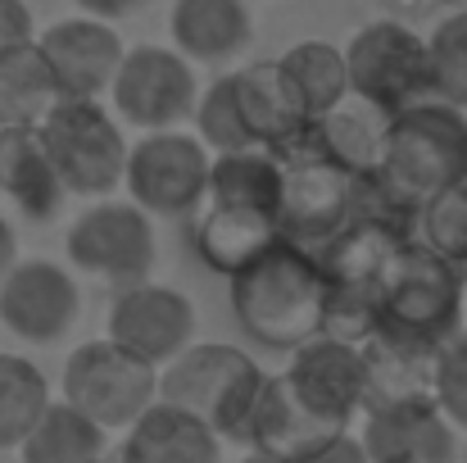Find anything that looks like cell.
<instances>
[{"mask_svg":"<svg viewBox=\"0 0 467 463\" xmlns=\"http://www.w3.org/2000/svg\"><path fill=\"white\" fill-rule=\"evenodd\" d=\"M282 186L286 163L268 146L213 154L209 195L195 214V250L213 273L232 278L282 241Z\"/></svg>","mask_w":467,"mask_h":463,"instance_id":"cell-1","label":"cell"},{"mask_svg":"<svg viewBox=\"0 0 467 463\" xmlns=\"http://www.w3.org/2000/svg\"><path fill=\"white\" fill-rule=\"evenodd\" d=\"M331 282L317 250L282 237L241 273H232V313L250 341L291 354L296 345L327 331Z\"/></svg>","mask_w":467,"mask_h":463,"instance_id":"cell-2","label":"cell"},{"mask_svg":"<svg viewBox=\"0 0 467 463\" xmlns=\"http://www.w3.org/2000/svg\"><path fill=\"white\" fill-rule=\"evenodd\" d=\"M372 177L390 209L418 227V209L436 191L467 182V110L436 96L400 110L390 119L386 154Z\"/></svg>","mask_w":467,"mask_h":463,"instance_id":"cell-3","label":"cell"},{"mask_svg":"<svg viewBox=\"0 0 467 463\" xmlns=\"http://www.w3.org/2000/svg\"><path fill=\"white\" fill-rule=\"evenodd\" d=\"M268 377L273 373H264L241 345L191 341L177 359H168L159 368V400L204 418L223 441L250 446Z\"/></svg>","mask_w":467,"mask_h":463,"instance_id":"cell-4","label":"cell"},{"mask_svg":"<svg viewBox=\"0 0 467 463\" xmlns=\"http://www.w3.org/2000/svg\"><path fill=\"white\" fill-rule=\"evenodd\" d=\"M195 132L213 154L223 151H245V146H268L282 151L305 119L291 110L282 82H277V64H245V68H227L223 78H213L200 91L195 105Z\"/></svg>","mask_w":467,"mask_h":463,"instance_id":"cell-5","label":"cell"},{"mask_svg":"<svg viewBox=\"0 0 467 463\" xmlns=\"http://www.w3.org/2000/svg\"><path fill=\"white\" fill-rule=\"evenodd\" d=\"M286 186H282V237L322 250L349 218H358L363 205V177L340 168L336 159L309 142V123L282 146Z\"/></svg>","mask_w":467,"mask_h":463,"instance_id":"cell-6","label":"cell"},{"mask_svg":"<svg viewBox=\"0 0 467 463\" xmlns=\"http://www.w3.org/2000/svg\"><path fill=\"white\" fill-rule=\"evenodd\" d=\"M59 395L96 418L105 432H128L159 400V368L123 350L119 341H82L64 359Z\"/></svg>","mask_w":467,"mask_h":463,"instance_id":"cell-7","label":"cell"},{"mask_svg":"<svg viewBox=\"0 0 467 463\" xmlns=\"http://www.w3.org/2000/svg\"><path fill=\"white\" fill-rule=\"evenodd\" d=\"M41 132H46L50 159H55L68 195L100 200V195H114V186H123L132 142L123 137L119 119L100 100L64 96L41 119Z\"/></svg>","mask_w":467,"mask_h":463,"instance_id":"cell-8","label":"cell"},{"mask_svg":"<svg viewBox=\"0 0 467 463\" xmlns=\"http://www.w3.org/2000/svg\"><path fill=\"white\" fill-rule=\"evenodd\" d=\"M349 91L400 114L436 96L431 87V46L400 18H372L345 41Z\"/></svg>","mask_w":467,"mask_h":463,"instance_id":"cell-9","label":"cell"},{"mask_svg":"<svg viewBox=\"0 0 467 463\" xmlns=\"http://www.w3.org/2000/svg\"><path fill=\"white\" fill-rule=\"evenodd\" d=\"M209 177H213V151L200 142V132L163 128V132H141V142H132L123 186L150 218H186L200 214Z\"/></svg>","mask_w":467,"mask_h":463,"instance_id":"cell-10","label":"cell"},{"mask_svg":"<svg viewBox=\"0 0 467 463\" xmlns=\"http://www.w3.org/2000/svg\"><path fill=\"white\" fill-rule=\"evenodd\" d=\"M64 250H68V264L78 273L100 278L119 291V287H132V282L150 278L159 241L150 214L132 195L128 200L100 195L91 209H82L73 218V227L64 237Z\"/></svg>","mask_w":467,"mask_h":463,"instance_id":"cell-11","label":"cell"},{"mask_svg":"<svg viewBox=\"0 0 467 463\" xmlns=\"http://www.w3.org/2000/svg\"><path fill=\"white\" fill-rule=\"evenodd\" d=\"M459 322H463V268H454L427 241L413 237L386 282L381 327L445 345L450 336H459Z\"/></svg>","mask_w":467,"mask_h":463,"instance_id":"cell-12","label":"cell"},{"mask_svg":"<svg viewBox=\"0 0 467 463\" xmlns=\"http://www.w3.org/2000/svg\"><path fill=\"white\" fill-rule=\"evenodd\" d=\"M109 100H114V114L141 132L182 128L195 119V105H200L195 64L177 46H132L109 87Z\"/></svg>","mask_w":467,"mask_h":463,"instance_id":"cell-13","label":"cell"},{"mask_svg":"<svg viewBox=\"0 0 467 463\" xmlns=\"http://www.w3.org/2000/svg\"><path fill=\"white\" fill-rule=\"evenodd\" d=\"M282 377L300 395V405L336 432H349V423L368 409V359L358 341L317 331L313 341L291 350Z\"/></svg>","mask_w":467,"mask_h":463,"instance_id":"cell-14","label":"cell"},{"mask_svg":"<svg viewBox=\"0 0 467 463\" xmlns=\"http://www.w3.org/2000/svg\"><path fill=\"white\" fill-rule=\"evenodd\" d=\"M105 336L132 350L137 359L163 368L195 341V305L186 300V291L150 282V278L119 287L105 313Z\"/></svg>","mask_w":467,"mask_h":463,"instance_id":"cell-15","label":"cell"},{"mask_svg":"<svg viewBox=\"0 0 467 463\" xmlns=\"http://www.w3.org/2000/svg\"><path fill=\"white\" fill-rule=\"evenodd\" d=\"M82 318V287L55 259H18L0 278V322L27 345H55Z\"/></svg>","mask_w":467,"mask_h":463,"instance_id":"cell-16","label":"cell"},{"mask_svg":"<svg viewBox=\"0 0 467 463\" xmlns=\"http://www.w3.org/2000/svg\"><path fill=\"white\" fill-rule=\"evenodd\" d=\"M358 441L368 463H459V427L431 395L368 405Z\"/></svg>","mask_w":467,"mask_h":463,"instance_id":"cell-17","label":"cell"},{"mask_svg":"<svg viewBox=\"0 0 467 463\" xmlns=\"http://www.w3.org/2000/svg\"><path fill=\"white\" fill-rule=\"evenodd\" d=\"M50 68H55V82L64 96H82V100H100L109 96L119 68H123V37L114 32L109 18H96V14H73V18H59L50 23L46 32H36Z\"/></svg>","mask_w":467,"mask_h":463,"instance_id":"cell-18","label":"cell"},{"mask_svg":"<svg viewBox=\"0 0 467 463\" xmlns=\"http://www.w3.org/2000/svg\"><path fill=\"white\" fill-rule=\"evenodd\" d=\"M0 191L5 200L36 218V223H50L68 195L55 159H50V146H46V132L41 123L32 128H0Z\"/></svg>","mask_w":467,"mask_h":463,"instance_id":"cell-19","label":"cell"},{"mask_svg":"<svg viewBox=\"0 0 467 463\" xmlns=\"http://www.w3.org/2000/svg\"><path fill=\"white\" fill-rule=\"evenodd\" d=\"M119 459L123 463H223V437L168 405V400H155L128 432H123V446H119Z\"/></svg>","mask_w":467,"mask_h":463,"instance_id":"cell-20","label":"cell"},{"mask_svg":"<svg viewBox=\"0 0 467 463\" xmlns=\"http://www.w3.org/2000/svg\"><path fill=\"white\" fill-rule=\"evenodd\" d=\"M172 46L191 64H232L254 37V18L245 0H172L168 5Z\"/></svg>","mask_w":467,"mask_h":463,"instance_id":"cell-21","label":"cell"},{"mask_svg":"<svg viewBox=\"0 0 467 463\" xmlns=\"http://www.w3.org/2000/svg\"><path fill=\"white\" fill-rule=\"evenodd\" d=\"M363 359H368V405H386V400H436V363H441V345L436 341H418L390 327H377L363 341Z\"/></svg>","mask_w":467,"mask_h":463,"instance_id":"cell-22","label":"cell"},{"mask_svg":"<svg viewBox=\"0 0 467 463\" xmlns=\"http://www.w3.org/2000/svg\"><path fill=\"white\" fill-rule=\"evenodd\" d=\"M277 64V82L291 100V110L313 123L322 114H331L340 100H349V64H345V46L331 41H296L286 55L273 59Z\"/></svg>","mask_w":467,"mask_h":463,"instance_id":"cell-23","label":"cell"},{"mask_svg":"<svg viewBox=\"0 0 467 463\" xmlns=\"http://www.w3.org/2000/svg\"><path fill=\"white\" fill-rule=\"evenodd\" d=\"M390 110L363 100V96H349L340 100L331 114L313 119L309 123V142L327 159H336L340 168L358 173V177H372L381 168V154H386V137H390Z\"/></svg>","mask_w":467,"mask_h":463,"instance_id":"cell-24","label":"cell"},{"mask_svg":"<svg viewBox=\"0 0 467 463\" xmlns=\"http://www.w3.org/2000/svg\"><path fill=\"white\" fill-rule=\"evenodd\" d=\"M64 100L55 68L41 50V41L9 46L0 55V128H32Z\"/></svg>","mask_w":467,"mask_h":463,"instance_id":"cell-25","label":"cell"},{"mask_svg":"<svg viewBox=\"0 0 467 463\" xmlns=\"http://www.w3.org/2000/svg\"><path fill=\"white\" fill-rule=\"evenodd\" d=\"M105 455H109V432L64 395L46 405V414L18 446L23 463H100Z\"/></svg>","mask_w":467,"mask_h":463,"instance_id":"cell-26","label":"cell"},{"mask_svg":"<svg viewBox=\"0 0 467 463\" xmlns=\"http://www.w3.org/2000/svg\"><path fill=\"white\" fill-rule=\"evenodd\" d=\"M331 437H340V432H336L331 423H322L317 414H309V409L300 405V395L286 386V377L273 373V377H268V391H264V400H259V414H254L250 446L273 450V455H282V459H300V455H309L313 446H322V441H331ZM250 446H245V450H250Z\"/></svg>","mask_w":467,"mask_h":463,"instance_id":"cell-27","label":"cell"},{"mask_svg":"<svg viewBox=\"0 0 467 463\" xmlns=\"http://www.w3.org/2000/svg\"><path fill=\"white\" fill-rule=\"evenodd\" d=\"M50 382L46 373L23 359V354H5L0 350V450H18L23 437L36 427V418L50 405Z\"/></svg>","mask_w":467,"mask_h":463,"instance_id":"cell-28","label":"cell"},{"mask_svg":"<svg viewBox=\"0 0 467 463\" xmlns=\"http://www.w3.org/2000/svg\"><path fill=\"white\" fill-rule=\"evenodd\" d=\"M418 241H427L441 259L467 273V182L436 191L418 209Z\"/></svg>","mask_w":467,"mask_h":463,"instance_id":"cell-29","label":"cell"},{"mask_svg":"<svg viewBox=\"0 0 467 463\" xmlns=\"http://www.w3.org/2000/svg\"><path fill=\"white\" fill-rule=\"evenodd\" d=\"M427 46H431L436 100H450V105L467 110V9H450L427 32Z\"/></svg>","mask_w":467,"mask_h":463,"instance_id":"cell-30","label":"cell"},{"mask_svg":"<svg viewBox=\"0 0 467 463\" xmlns=\"http://www.w3.org/2000/svg\"><path fill=\"white\" fill-rule=\"evenodd\" d=\"M436 405L445 409V418L467 432V331L450 336L441 345V363H436Z\"/></svg>","mask_w":467,"mask_h":463,"instance_id":"cell-31","label":"cell"},{"mask_svg":"<svg viewBox=\"0 0 467 463\" xmlns=\"http://www.w3.org/2000/svg\"><path fill=\"white\" fill-rule=\"evenodd\" d=\"M32 37H36V18H32L27 0H0V55Z\"/></svg>","mask_w":467,"mask_h":463,"instance_id":"cell-32","label":"cell"},{"mask_svg":"<svg viewBox=\"0 0 467 463\" xmlns=\"http://www.w3.org/2000/svg\"><path fill=\"white\" fill-rule=\"evenodd\" d=\"M291 463H368V450H363V441H358V437L340 432V437H331V441L313 446L309 455H300V459H291Z\"/></svg>","mask_w":467,"mask_h":463,"instance_id":"cell-33","label":"cell"},{"mask_svg":"<svg viewBox=\"0 0 467 463\" xmlns=\"http://www.w3.org/2000/svg\"><path fill=\"white\" fill-rule=\"evenodd\" d=\"M73 5H78L82 14H96V18H109V23H114V18H128V14H137L146 0H73Z\"/></svg>","mask_w":467,"mask_h":463,"instance_id":"cell-34","label":"cell"},{"mask_svg":"<svg viewBox=\"0 0 467 463\" xmlns=\"http://www.w3.org/2000/svg\"><path fill=\"white\" fill-rule=\"evenodd\" d=\"M14 264H18V232H14V223L5 218V209H0V278H5Z\"/></svg>","mask_w":467,"mask_h":463,"instance_id":"cell-35","label":"cell"},{"mask_svg":"<svg viewBox=\"0 0 467 463\" xmlns=\"http://www.w3.org/2000/svg\"><path fill=\"white\" fill-rule=\"evenodd\" d=\"M241 463H291V459H282V455H273V450H259V446H250Z\"/></svg>","mask_w":467,"mask_h":463,"instance_id":"cell-36","label":"cell"},{"mask_svg":"<svg viewBox=\"0 0 467 463\" xmlns=\"http://www.w3.org/2000/svg\"><path fill=\"white\" fill-rule=\"evenodd\" d=\"M445 5H450V9H467V0H445Z\"/></svg>","mask_w":467,"mask_h":463,"instance_id":"cell-37","label":"cell"},{"mask_svg":"<svg viewBox=\"0 0 467 463\" xmlns=\"http://www.w3.org/2000/svg\"><path fill=\"white\" fill-rule=\"evenodd\" d=\"M100 463H123V459H119V450H114V455H105V459H100Z\"/></svg>","mask_w":467,"mask_h":463,"instance_id":"cell-38","label":"cell"}]
</instances>
